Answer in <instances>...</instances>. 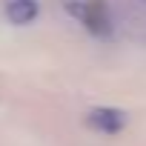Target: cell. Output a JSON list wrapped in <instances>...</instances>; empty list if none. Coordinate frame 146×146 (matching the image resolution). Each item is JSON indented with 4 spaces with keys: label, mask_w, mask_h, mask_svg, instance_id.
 <instances>
[{
    "label": "cell",
    "mask_w": 146,
    "mask_h": 146,
    "mask_svg": "<svg viewBox=\"0 0 146 146\" xmlns=\"http://www.w3.org/2000/svg\"><path fill=\"white\" fill-rule=\"evenodd\" d=\"M40 6H37V0H12L9 3V20L17 23V26H26L37 17Z\"/></svg>",
    "instance_id": "3957f363"
},
{
    "label": "cell",
    "mask_w": 146,
    "mask_h": 146,
    "mask_svg": "<svg viewBox=\"0 0 146 146\" xmlns=\"http://www.w3.org/2000/svg\"><path fill=\"white\" fill-rule=\"evenodd\" d=\"M69 9L80 17V23H83L89 32H95V35H109L112 20H109V9H106L103 0H89V3H80V6L72 3Z\"/></svg>",
    "instance_id": "6da1fadb"
},
{
    "label": "cell",
    "mask_w": 146,
    "mask_h": 146,
    "mask_svg": "<svg viewBox=\"0 0 146 146\" xmlns=\"http://www.w3.org/2000/svg\"><path fill=\"white\" fill-rule=\"evenodd\" d=\"M86 126L95 129V132H103V135H117L123 126H126V115L120 109H112V106H100V109H92L86 115Z\"/></svg>",
    "instance_id": "7a4b0ae2"
},
{
    "label": "cell",
    "mask_w": 146,
    "mask_h": 146,
    "mask_svg": "<svg viewBox=\"0 0 146 146\" xmlns=\"http://www.w3.org/2000/svg\"><path fill=\"white\" fill-rule=\"evenodd\" d=\"M143 3H146V0H143Z\"/></svg>",
    "instance_id": "277c9868"
}]
</instances>
